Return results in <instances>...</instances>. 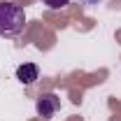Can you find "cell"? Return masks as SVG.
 I'll use <instances>...</instances> for the list:
<instances>
[{
	"mask_svg": "<svg viewBox=\"0 0 121 121\" xmlns=\"http://www.w3.org/2000/svg\"><path fill=\"white\" fill-rule=\"evenodd\" d=\"M26 26V12L14 2H0V35L14 37Z\"/></svg>",
	"mask_w": 121,
	"mask_h": 121,
	"instance_id": "1",
	"label": "cell"
},
{
	"mask_svg": "<svg viewBox=\"0 0 121 121\" xmlns=\"http://www.w3.org/2000/svg\"><path fill=\"white\" fill-rule=\"evenodd\" d=\"M58 107H60V98L56 93H42V95L37 98L35 109H37V114H40L42 119H51V117L58 112Z\"/></svg>",
	"mask_w": 121,
	"mask_h": 121,
	"instance_id": "2",
	"label": "cell"
},
{
	"mask_svg": "<svg viewBox=\"0 0 121 121\" xmlns=\"http://www.w3.org/2000/svg\"><path fill=\"white\" fill-rule=\"evenodd\" d=\"M37 75H40V70H37V65L35 63H23V65H19L16 68V79L21 82V84H33L35 79H37Z\"/></svg>",
	"mask_w": 121,
	"mask_h": 121,
	"instance_id": "3",
	"label": "cell"
},
{
	"mask_svg": "<svg viewBox=\"0 0 121 121\" xmlns=\"http://www.w3.org/2000/svg\"><path fill=\"white\" fill-rule=\"evenodd\" d=\"M42 2H44L49 9H63V7H65L70 0H42Z\"/></svg>",
	"mask_w": 121,
	"mask_h": 121,
	"instance_id": "4",
	"label": "cell"
}]
</instances>
